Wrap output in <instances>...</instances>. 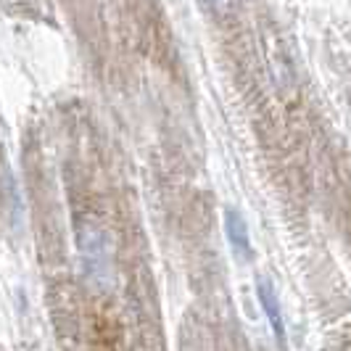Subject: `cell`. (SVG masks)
Returning a JSON list of instances; mask_svg holds the SVG:
<instances>
[{
	"mask_svg": "<svg viewBox=\"0 0 351 351\" xmlns=\"http://www.w3.org/2000/svg\"><path fill=\"white\" fill-rule=\"evenodd\" d=\"M259 301H262V309L264 315L269 317V325H272V330L275 335L285 341V322H282V309H280V301H278V293H275V288H272V282L269 280H259Z\"/></svg>",
	"mask_w": 351,
	"mask_h": 351,
	"instance_id": "cell-2",
	"label": "cell"
},
{
	"mask_svg": "<svg viewBox=\"0 0 351 351\" xmlns=\"http://www.w3.org/2000/svg\"><path fill=\"white\" fill-rule=\"evenodd\" d=\"M80 251L88 278L95 282V288H111L114 282V262H111V248L104 232L85 230L80 232Z\"/></svg>",
	"mask_w": 351,
	"mask_h": 351,
	"instance_id": "cell-1",
	"label": "cell"
},
{
	"mask_svg": "<svg viewBox=\"0 0 351 351\" xmlns=\"http://www.w3.org/2000/svg\"><path fill=\"white\" fill-rule=\"evenodd\" d=\"M211 3H222V0H211Z\"/></svg>",
	"mask_w": 351,
	"mask_h": 351,
	"instance_id": "cell-4",
	"label": "cell"
},
{
	"mask_svg": "<svg viewBox=\"0 0 351 351\" xmlns=\"http://www.w3.org/2000/svg\"><path fill=\"white\" fill-rule=\"evenodd\" d=\"M225 230H228L230 246L235 248L238 254H251V241H248V228L243 222V217L235 209L225 211Z\"/></svg>",
	"mask_w": 351,
	"mask_h": 351,
	"instance_id": "cell-3",
	"label": "cell"
}]
</instances>
